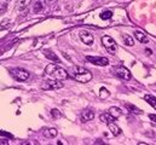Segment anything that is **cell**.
<instances>
[{"mask_svg":"<svg viewBox=\"0 0 156 145\" xmlns=\"http://www.w3.org/2000/svg\"><path fill=\"white\" fill-rule=\"evenodd\" d=\"M0 136H5V137H9L10 139H12V138H13V136H12V134H10V133H7V132H2V131H0Z\"/></svg>","mask_w":156,"mask_h":145,"instance_id":"24","label":"cell"},{"mask_svg":"<svg viewBox=\"0 0 156 145\" xmlns=\"http://www.w3.org/2000/svg\"><path fill=\"white\" fill-rule=\"evenodd\" d=\"M145 52H147V55H151V50H149V48H147Z\"/></svg>","mask_w":156,"mask_h":145,"instance_id":"26","label":"cell"},{"mask_svg":"<svg viewBox=\"0 0 156 145\" xmlns=\"http://www.w3.org/2000/svg\"><path fill=\"white\" fill-rule=\"evenodd\" d=\"M125 107H126V109H127L129 112H132V114H136V115H139V114H142V110H140L139 108H137L136 105H133V104L126 103V104H125Z\"/></svg>","mask_w":156,"mask_h":145,"instance_id":"15","label":"cell"},{"mask_svg":"<svg viewBox=\"0 0 156 145\" xmlns=\"http://www.w3.org/2000/svg\"><path fill=\"white\" fill-rule=\"evenodd\" d=\"M93 118H94V111H92L91 109H86L82 111V114H81V121L82 122H88Z\"/></svg>","mask_w":156,"mask_h":145,"instance_id":"9","label":"cell"},{"mask_svg":"<svg viewBox=\"0 0 156 145\" xmlns=\"http://www.w3.org/2000/svg\"><path fill=\"white\" fill-rule=\"evenodd\" d=\"M112 17H113V12H112L110 10L103 11V12L101 13V18H102V19H104V21H107V19H110Z\"/></svg>","mask_w":156,"mask_h":145,"instance_id":"19","label":"cell"},{"mask_svg":"<svg viewBox=\"0 0 156 145\" xmlns=\"http://www.w3.org/2000/svg\"><path fill=\"white\" fill-rule=\"evenodd\" d=\"M122 40H123V44L127 45V46H133V45H134V40H133V37L129 35H127V34H123V35H122Z\"/></svg>","mask_w":156,"mask_h":145,"instance_id":"17","label":"cell"},{"mask_svg":"<svg viewBox=\"0 0 156 145\" xmlns=\"http://www.w3.org/2000/svg\"><path fill=\"white\" fill-rule=\"evenodd\" d=\"M63 87V82H61V80H48V81H45L42 83V88L44 90H59Z\"/></svg>","mask_w":156,"mask_h":145,"instance_id":"6","label":"cell"},{"mask_svg":"<svg viewBox=\"0 0 156 145\" xmlns=\"http://www.w3.org/2000/svg\"><path fill=\"white\" fill-rule=\"evenodd\" d=\"M50 1H52V0H50Z\"/></svg>","mask_w":156,"mask_h":145,"instance_id":"27","label":"cell"},{"mask_svg":"<svg viewBox=\"0 0 156 145\" xmlns=\"http://www.w3.org/2000/svg\"><path fill=\"white\" fill-rule=\"evenodd\" d=\"M134 37L139 41V42H143V44H147L149 41V37L147 36V34H144L143 32H139V30H136L134 32Z\"/></svg>","mask_w":156,"mask_h":145,"instance_id":"11","label":"cell"},{"mask_svg":"<svg viewBox=\"0 0 156 145\" xmlns=\"http://www.w3.org/2000/svg\"><path fill=\"white\" fill-rule=\"evenodd\" d=\"M79 35H80L81 41H82L85 45H87V46H91V45L93 44V41H94L93 35H92L90 32H87V30H81Z\"/></svg>","mask_w":156,"mask_h":145,"instance_id":"8","label":"cell"},{"mask_svg":"<svg viewBox=\"0 0 156 145\" xmlns=\"http://www.w3.org/2000/svg\"><path fill=\"white\" fill-rule=\"evenodd\" d=\"M42 134H44L46 138H55V137L58 134V132H57L56 128H45V129L42 131Z\"/></svg>","mask_w":156,"mask_h":145,"instance_id":"12","label":"cell"},{"mask_svg":"<svg viewBox=\"0 0 156 145\" xmlns=\"http://www.w3.org/2000/svg\"><path fill=\"white\" fill-rule=\"evenodd\" d=\"M109 92H108V90L107 88H104V87H102L101 88V91H99V97L102 98V99H107L108 97H109Z\"/></svg>","mask_w":156,"mask_h":145,"instance_id":"20","label":"cell"},{"mask_svg":"<svg viewBox=\"0 0 156 145\" xmlns=\"http://www.w3.org/2000/svg\"><path fill=\"white\" fill-rule=\"evenodd\" d=\"M102 44L105 47V50L110 53V55H115L117 51V44L115 42V40L113 37H110L109 35L102 36Z\"/></svg>","mask_w":156,"mask_h":145,"instance_id":"3","label":"cell"},{"mask_svg":"<svg viewBox=\"0 0 156 145\" xmlns=\"http://www.w3.org/2000/svg\"><path fill=\"white\" fill-rule=\"evenodd\" d=\"M51 115H52L53 118H58V117L61 116V112H59L58 109H52V110H51Z\"/></svg>","mask_w":156,"mask_h":145,"instance_id":"23","label":"cell"},{"mask_svg":"<svg viewBox=\"0 0 156 145\" xmlns=\"http://www.w3.org/2000/svg\"><path fill=\"white\" fill-rule=\"evenodd\" d=\"M72 75H73V77H74L76 81L82 82V83L88 82V81L92 80V72H90L88 69L83 68V67H78V65L73 67V69H72Z\"/></svg>","mask_w":156,"mask_h":145,"instance_id":"2","label":"cell"},{"mask_svg":"<svg viewBox=\"0 0 156 145\" xmlns=\"http://www.w3.org/2000/svg\"><path fill=\"white\" fill-rule=\"evenodd\" d=\"M45 75L50 79H53V80H66L69 77L68 72L66 69H63L62 67L57 65V64H53V63H50L46 68H45Z\"/></svg>","mask_w":156,"mask_h":145,"instance_id":"1","label":"cell"},{"mask_svg":"<svg viewBox=\"0 0 156 145\" xmlns=\"http://www.w3.org/2000/svg\"><path fill=\"white\" fill-rule=\"evenodd\" d=\"M11 74L12 76L17 80V81H26L29 79V72L22 68H15V69H11Z\"/></svg>","mask_w":156,"mask_h":145,"instance_id":"4","label":"cell"},{"mask_svg":"<svg viewBox=\"0 0 156 145\" xmlns=\"http://www.w3.org/2000/svg\"><path fill=\"white\" fill-rule=\"evenodd\" d=\"M109 112L115 117V118H117V117H120L121 115H122V111H121V109L120 108H116V107H112V108L109 109Z\"/></svg>","mask_w":156,"mask_h":145,"instance_id":"18","label":"cell"},{"mask_svg":"<svg viewBox=\"0 0 156 145\" xmlns=\"http://www.w3.org/2000/svg\"><path fill=\"white\" fill-rule=\"evenodd\" d=\"M86 59H87L90 63L94 64V65L105 67V65L109 64V61H108V58H105V57H93V56H87Z\"/></svg>","mask_w":156,"mask_h":145,"instance_id":"7","label":"cell"},{"mask_svg":"<svg viewBox=\"0 0 156 145\" xmlns=\"http://www.w3.org/2000/svg\"><path fill=\"white\" fill-rule=\"evenodd\" d=\"M42 10V4L40 2V1H37L35 2V5H34V9H33V11L37 13V12H40Z\"/></svg>","mask_w":156,"mask_h":145,"instance_id":"22","label":"cell"},{"mask_svg":"<svg viewBox=\"0 0 156 145\" xmlns=\"http://www.w3.org/2000/svg\"><path fill=\"white\" fill-rule=\"evenodd\" d=\"M99 120L103 122V123H110V122H115V117L110 114V112H104V114H101V116H99Z\"/></svg>","mask_w":156,"mask_h":145,"instance_id":"10","label":"cell"},{"mask_svg":"<svg viewBox=\"0 0 156 145\" xmlns=\"http://www.w3.org/2000/svg\"><path fill=\"white\" fill-rule=\"evenodd\" d=\"M45 57H46L47 59L55 62V63H61V59L57 57V55L53 53V52H51V51H46V52H45Z\"/></svg>","mask_w":156,"mask_h":145,"instance_id":"14","label":"cell"},{"mask_svg":"<svg viewBox=\"0 0 156 145\" xmlns=\"http://www.w3.org/2000/svg\"><path fill=\"white\" fill-rule=\"evenodd\" d=\"M144 99H145V102H148L149 105H151L156 110V97L151 96V94H145L144 96Z\"/></svg>","mask_w":156,"mask_h":145,"instance_id":"16","label":"cell"},{"mask_svg":"<svg viewBox=\"0 0 156 145\" xmlns=\"http://www.w3.org/2000/svg\"><path fill=\"white\" fill-rule=\"evenodd\" d=\"M18 7L20 9H26L29 4H30V0H18Z\"/></svg>","mask_w":156,"mask_h":145,"instance_id":"21","label":"cell"},{"mask_svg":"<svg viewBox=\"0 0 156 145\" xmlns=\"http://www.w3.org/2000/svg\"><path fill=\"white\" fill-rule=\"evenodd\" d=\"M108 127H109L110 132L113 133V136L117 137V136L121 134V128H120L117 125H115V122H110V123H108Z\"/></svg>","mask_w":156,"mask_h":145,"instance_id":"13","label":"cell"},{"mask_svg":"<svg viewBox=\"0 0 156 145\" xmlns=\"http://www.w3.org/2000/svg\"><path fill=\"white\" fill-rule=\"evenodd\" d=\"M115 74H116L117 77H120V79H122V80H126V81H128V80L132 79V74L129 72V70H128L127 68H125L123 65L116 67V68H115Z\"/></svg>","mask_w":156,"mask_h":145,"instance_id":"5","label":"cell"},{"mask_svg":"<svg viewBox=\"0 0 156 145\" xmlns=\"http://www.w3.org/2000/svg\"><path fill=\"white\" fill-rule=\"evenodd\" d=\"M149 118H150L154 123H156V115L155 114H149Z\"/></svg>","mask_w":156,"mask_h":145,"instance_id":"25","label":"cell"}]
</instances>
